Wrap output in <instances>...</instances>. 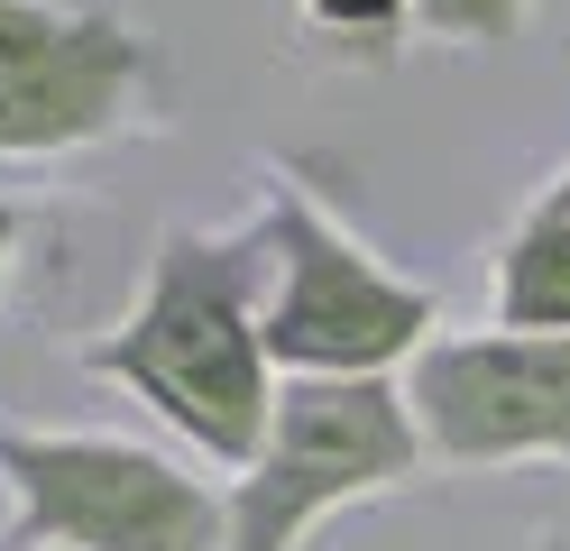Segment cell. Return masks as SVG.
Wrapping results in <instances>:
<instances>
[{
    "label": "cell",
    "instance_id": "cell-9",
    "mask_svg": "<svg viewBox=\"0 0 570 551\" xmlns=\"http://www.w3.org/2000/svg\"><path fill=\"white\" fill-rule=\"evenodd\" d=\"M533 10L543 0H414V37L442 56H479V47H515Z\"/></svg>",
    "mask_w": 570,
    "mask_h": 551
},
{
    "label": "cell",
    "instance_id": "cell-3",
    "mask_svg": "<svg viewBox=\"0 0 570 551\" xmlns=\"http://www.w3.org/2000/svg\"><path fill=\"white\" fill-rule=\"evenodd\" d=\"M175 47L111 0H0V166H75L166 138Z\"/></svg>",
    "mask_w": 570,
    "mask_h": 551
},
{
    "label": "cell",
    "instance_id": "cell-2",
    "mask_svg": "<svg viewBox=\"0 0 570 551\" xmlns=\"http://www.w3.org/2000/svg\"><path fill=\"white\" fill-rule=\"evenodd\" d=\"M248 230L267 248V358L276 377H405L442 341V294L386 267L295 166L258 175Z\"/></svg>",
    "mask_w": 570,
    "mask_h": 551
},
{
    "label": "cell",
    "instance_id": "cell-5",
    "mask_svg": "<svg viewBox=\"0 0 570 551\" xmlns=\"http://www.w3.org/2000/svg\"><path fill=\"white\" fill-rule=\"evenodd\" d=\"M433 478L442 460L405 404V377H276L267 441L230 478V551H304L313 524Z\"/></svg>",
    "mask_w": 570,
    "mask_h": 551
},
{
    "label": "cell",
    "instance_id": "cell-7",
    "mask_svg": "<svg viewBox=\"0 0 570 551\" xmlns=\"http://www.w3.org/2000/svg\"><path fill=\"white\" fill-rule=\"evenodd\" d=\"M488 322L497 331H570V166L543 175L488 257Z\"/></svg>",
    "mask_w": 570,
    "mask_h": 551
},
{
    "label": "cell",
    "instance_id": "cell-11",
    "mask_svg": "<svg viewBox=\"0 0 570 551\" xmlns=\"http://www.w3.org/2000/svg\"><path fill=\"white\" fill-rule=\"evenodd\" d=\"M515 551H561V542H552V533H524V542H515Z\"/></svg>",
    "mask_w": 570,
    "mask_h": 551
},
{
    "label": "cell",
    "instance_id": "cell-10",
    "mask_svg": "<svg viewBox=\"0 0 570 551\" xmlns=\"http://www.w3.org/2000/svg\"><path fill=\"white\" fill-rule=\"evenodd\" d=\"M28 239H38V211L0 194V304L19 294V267H28Z\"/></svg>",
    "mask_w": 570,
    "mask_h": 551
},
{
    "label": "cell",
    "instance_id": "cell-1",
    "mask_svg": "<svg viewBox=\"0 0 570 551\" xmlns=\"http://www.w3.org/2000/svg\"><path fill=\"white\" fill-rule=\"evenodd\" d=\"M258 304H267V248L248 220H166L148 239L129 313L83 341V377L138 395L203 469L239 478L276 414V358Z\"/></svg>",
    "mask_w": 570,
    "mask_h": 551
},
{
    "label": "cell",
    "instance_id": "cell-12",
    "mask_svg": "<svg viewBox=\"0 0 570 551\" xmlns=\"http://www.w3.org/2000/svg\"><path fill=\"white\" fill-rule=\"evenodd\" d=\"M0 542H10V488H0Z\"/></svg>",
    "mask_w": 570,
    "mask_h": 551
},
{
    "label": "cell",
    "instance_id": "cell-4",
    "mask_svg": "<svg viewBox=\"0 0 570 551\" xmlns=\"http://www.w3.org/2000/svg\"><path fill=\"white\" fill-rule=\"evenodd\" d=\"M10 551H230V478L101 423H0Z\"/></svg>",
    "mask_w": 570,
    "mask_h": 551
},
{
    "label": "cell",
    "instance_id": "cell-8",
    "mask_svg": "<svg viewBox=\"0 0 570 551\" xmlns=\"http://www.w3.org/2000/svg\"><path fill=\"white\" fill-rule=\"evenodd\" d=\"M295 37L332 73H396L414 47V0H285Z\"/></svg>",
    "mask_w": 570,
    "mask_h": 551
},
{
    "label": "cell",
    "instance_id": "cell-6",
    "mask_svg": "<svg viewBox=\"0 0 570 551\" xmlns=\"http://www.w3.org/2000/svg\"><path fill=\"white\" fill-rule=\"evenodd\" d=\"M405 404L442 469H570V331H442Z\"/></svg>",
    "mask_w": 570,
    "mask_h": 551
}]
</instances>
